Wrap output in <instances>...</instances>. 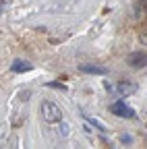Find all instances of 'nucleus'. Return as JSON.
Segmentation results:
<instances>
[{
  "label": "nucleus",
  "mask_w": 147,
  "mask_h": 149,
  "mask_svg": "<svg viewBox=\"0 0 147 149\" xmlns=\"http://www.w3.org/2000/svg\"><path fill=\"white\" fill-rule=\"evenodd\" d=\"M42 116H44L46 122L54 124V122H60L62 112H60V108L54 104V102H44V104H42Z\"/></svg>",
  "instance_id": "f257e3e1"
},
{
  "label": "nucleus",
  "mask_w": 147,
  "mask_h": 149,
  "mask_svg": "<svg viewBox=\"0 0 147 149\" xmlns=\"http://www.w3.org/2000/svg\"><path fill=\"white\" fill-rule=\"evenodd\" d=\"M126 64L133 68H143L147 66V52H133L126 56Z\"/></svg>",
  "instance_id": "f03ea898"
},
{
  "label": "nucleus",
  "mask_w": 147,
  "mask_h": 149,
  "mask_svg": "<svg viewBox=\"0 0 147 149\" xmlns=\"http://www.w3.org/2000/svg\"><path fill=\"white\" fill-rule=\"evenodd\" d=\"M110 112H112L114 116H122V118H135V112L128 108L124 102H114L110 106Z\"/></svg>",
  "instance_id": "7ed1b4c3"
},
{
  "label": "nucleus",
  "mask_w": 147,
  "mask_h": 149,
  "mask_svg": "<svg viewBox=\"0 0 147 149\" xmlns=\"http://www.w3.org/2000/svg\"><path fill=\"white\" fill-rule=\"evenodd\" d=\"M114 91L118 93V95H133V93L137 91V83H133V81H120V83H116Z\"/></svg>",
  "instance_id": "20e7f679"
},
{
  "label": "nucleus",
  "mask_w": 147,
  "mask_h": 149,
  "mask_svg": "<svg viewBox=\"0 0 147 149\" xmlns=\"http://www.w3.org/2000/svg\"><path fill=\"white\" fill-rule=\"evenodd\" d=\"M79 70L81 72H87V74H108V68L106 66H100V64H81Z\"/></svg>",
  "instance_id": "39448f33"
},
{
  "label": "nucleus",
  "mask_w": 147,
  "mask_h": 149,
  "mask_svg": "<svg viewBox=\"0 0 147 149\" xmlns=\"http://www.w3.org/2000/svg\"><path fill=\"white\" fill-rule=\"evenodd\" d=\"M10 68H13L15 72H27V70H31L33 66H31L29 62H23V60H15V62L10 64Z\"/></svg>",
  "instance_id": "423d86ee"
},
{
  "label": "nucleus",
  "mask_w": 147,
  "mask_h": 149,
  "mask_svg": "<svg viewBox=\"0 0 147 149\" xmlns=\"http://www.w3.org/2000/svg\"><path fill=\"white\" fill-rule=\"evenodd\" d=\"M89 122H91V124H93V126H98L100 130H104V133H106V126H104L102 122H98V120H93V118H89Z\"/></svg>",
  "instance_id": "0eeeda50"
},
{
  "label": "nucleus",
  "mask_w": 147,
  "mask_h": 149,
  "mask_svg": "<svg viewBox=\"0 0 147 149\" xmlns=\"http://www.w3.org/2000/svg\"><path fill=\"white\" fill-rule=\"evenodd\" d=\"M48 87H56V89H66L62 83H56V81H52V83H48Z\"/></svg>",
  "instance_id": "6e6552de"
},
{
  "label": "nucleus",
  "mask_w": 147,
  "mask_h": 149,
  "mask_svg": "<svg viewBox=\"0 0 147 149\" xmlns=\"http://www.w3.org/2000/svg\"><path fill=\"white\" fill-rule=\"evenodd\" d=\"M120 139H122V141H124L126 145H131V141H133V139H131V135H122Z\"/></svg>",
  "instance_id": "1a4fd4ad"
},
{
  "label": "nucleus",
  "mask_w": 147,
  "mask_h": 149,
  "mask_svg": "<svg viewBox=\"0 0 147 149\" xmlns=\"http://www.w3.org/2000/svg\"><path fill=\"white\" fill-rule=\"evenodd\" d=\"M66 126H68V124L60 122V133H62V135H66V133H68V128H66Z\"/></svg>",
  "instance_id": "9d476101"
},
{
  "label": "nucleus",
  "mask_w": 147,
  "mask_h": 149,
  "mask_svg": "<svg viewBox=\"0 0 147 149\" xmlns=\"http://www.w3.org/2000/svg\"><path fill=\"white\" fill-rule=\"evenodd\" d=\"M139 4H141V8H143V13H147V0H139Z\"/></svg>",
  "instance_id": "9b49d317"
},
{
  "label": "nucleus",
  "mask_w": 147,
  "mask_h": 149,
  "mask_svg": "<svg viewBox=\"0 0 147 149\" xmlns=\"http://www.w3.org/2000/svg\"><path fill=\"white\" fill-rule=\"evenodd\" d=\"M141 42H145V44H147V33H143V35H141Z\"/></svg>",
  "instance_id": "f8f14e48"
}]
</instances>
